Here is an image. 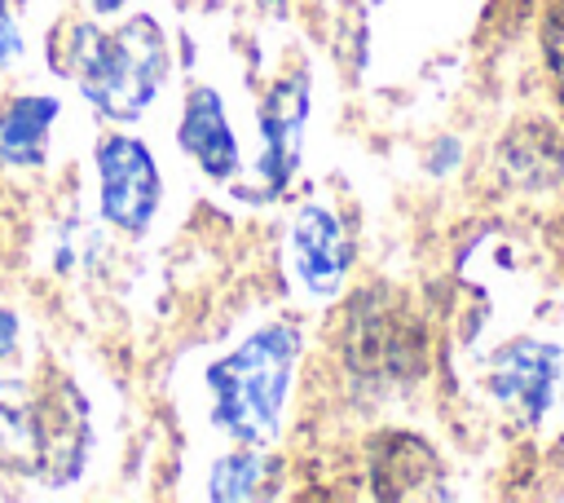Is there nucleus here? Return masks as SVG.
<instances>
[{
	"label": "nucleus",
	"instance_id": "7ed1b4c3",
	"mask_svg": "<svg viewBox=\"0 0 564 503\" xmlns=\"http://www.w3.org/2000/svg\"><path fill=\"white\" fill-rule=\"evenodd\" d=\"M339 357L348 375L375 393L414 384L427 362V340L410 296L397 287H361L339 318Z\"/></svg>",
	"mask_w": 564,
	"mask_h": 503
},
{
	"label": "nucleus",
	"instance_id": "f3484780",
	"mask_svg": "<svg viewBox=\"0 0 564 503\" xmlns=\"http://www.w3.org/2000/svg\"><path fill=\"white\" fill-rule=\"evenodd\" d=\"M18 353V313L0 309V362Z\"/></svg>",
	"mask_w": 564,
	"mask_h": 503
},
{
	"label": "nucleus",
	"instance_id": "f8f14e48",
	"mask_svg": "<svg viewBox=\"0 0 564 503\" xmlns=\"http://www.w3.org/2000/svg\"><path fill=\"white\" fill-rule=\"evenodd\" d=\"M57 119V97L22 93L0 110V163L4 168H40L48 154V128Z\"/></svg>",
	"mask_w": 564,
	"mask_h": 503
},
{
	"label": "nucleus",
	"instance_id": "dca6fc26",
	"mask_svg": "<svg viewBox=\"0 0 564 503\" xmlns=\"http://www.w3.org/2000/svg\"><path fill=\"white\" fill-rule=\"evenodd\" d=\"M22 0H0V66H9L13 57H22Z\"/></svg>",
	"mask_w": 564,
	"mask_h": 503
},
{
	"label": "nucleus",
	"instance_id": "4468645a",
	"mask_svg": "<svg viewBox=\"0 0 564 503\" xmlns=\"http://www.w3.org/2000/svg\"><path fill=\"white\" fill-rule=\"evenodd\" d=\"M278 490V459L264 446H242L216 459L212 468V499H264Z\"/></svg>",
	"mask_w": 564,
	"mask_h": 503
},
{
	"label": "nucleus",
	"instance_id": "20e7f679",
	"mask_svg": "<svg viewBox=\"0 0 564 503\" xmlns=\"http://www.w3.org/2000/svg\"><path fill=\"white\" fill-rule=\"evenodd\" d=\"M97 176H101V216L123 234H145L163 199V181H159V168L145 141L128 132L101 137Z\"/></svg>",
	"mask_w": 564,
	"mask_h": 503
},
{
	"label": "nucleus",
	"instance_id": "2eb2a0df",
	"mask_svg": "<svg viewBox=\"0 0 564 503\" xmlns=\"http://www.w3.org/2000/svg\"><path fill=\"white\" fill-rule=\"evenodd\" d=\"M542 57H546L551 84L564 101V0H551V9L542 18Z\"/></svg>",
	"mask_w": 564,
	"mask_h": 503
},
{
	"label": "nucleus",
	"instance_id": "39448f33",
	"mask_svg": "<svg viewBox=\"0 0 564 503\" xmlns=\"http://www.w3.org/2000/svg\"><path fill=\"white\" fill-rule=\"evenodd\" d=\"M93 446L88 402L66 375H48L35 397V477L44 485H70L84 472Z\"/></svg>",
	"mask_w": 564,
	"mask_h": 503
},
{
	"label": "nucleus",
	"instance_id": "0eeeda50",
	"mask_svg": "<svg viewBox=\"0 0 564 503\" xmlns=\"http://www.w3.org/2000/svg\"><path fill=\"white\" fill-rule=\"evenodd\" d=\"M555 379H560V349L546 344V340H529V335L511 340L489 362V393H494V402L507 415L524 419V424H538L551 410Z\"/></svg>",
	"mask_w": 564,
	"mask_h": 503
},
{
	"label": "nucleus",
	"instance_id": "423d86ee",
	"mask_svg": "<svg viewBox=\"0 0 564 503\" xmlns=\"http://www.w3.org/2000/svg\"><path fill=\"white\" fill-rule=\"evenodd\" d=\"M304 124H308V71L295 66L282 79H273L260 101V181L269 194H278L295 176L304 150Z\"/></svg>",
	"mask_w": 564,
	"mask_h": 503
},
{
	"label": "nucleus",
	"instance_id": "9b49d317",
	"mask_svg": "<svg viewBox=\"0 0 564 503\" xmlns=\"http://www.w3.org/2000/svg\"><path fill=\"white\" fill-rule=\"evenodd\" d=\"M498 172L511 190L542 194L564 176V141L546 124H516L498 141Z\"/></svg>",
	"mask_w": 564,
	"mask_h": 503
},
{
	"label": "nucleus",
	"instance_id": "9d476101",
	"mask_svg": "<svg viewBox=\"0 0 564 503\" xmlns=\"http://www.w3.org/2000/svg\"><path fill=\"white\" fill-rule=\"evenodd\" d=\"M181 150L216 181H229L238 172V141L234 128L225 119L220 93L207 84H194L185 93V110H181Z\"/></svg>",
	"mask_w": 564,
	"mask_h": 503
},
{
	"label": "nucleus",
	"instance_id": "6e6552de",
	"mask_svg": "<svg viewBox=\"0 0 564 503\" xmlns=\"http://www.w3.org/2000/svg\"><path fill=\"white\" fill-rule=\"evenodd\" d=\"M370 490L379 499H441L445 468L441 454L414 432H379L370 441Z\"/></svg>",
	"mask_w": 564,
	"mask_h": 503
},
{
	"label": "nucleus",
	"instance_id": "6ab92c4d",
	"mask_svg": "<svg viewBox=\"0 0 564 503\" xmlns=\"http://www.w3.org/2000/svg\"><path fill=\"white\" fill-rule=\"evenodd\" d=\"M260 4H264L269 13H282V9H286V0H260Z\"/></svg>",
	"mask_w": 564,
	"mask_h": 503
},
{
	"label": "nucleus",
	"instance_id": "a211bd4d",
	"mask_svg": "<svg viewBox=\"0 0 564 503\" xmlns=\"http://www.w3.org/2000/svg\"><path fill=\"white\" fill-rule=\"evenodd\" d=\"M93 4V13H115V9H123V0H88Z\"/></svg>",
	"mask_w": 564,
	"mask_h": 503
},
{
	"label": "nucleus",
	"instance_id": "1a4fd4ad",
	"mask_svg": "<svg viewBox=\"0 0 564 503\" xmlns=\"http://www.w3.org/2000/svg\"><path fill=\"white\" fill-rule=\"evenodd\" d=\"M291 252H295V274L317 296H335L352 269V238L344 234V221L317 203L300 207L291 225Z\"/></svg>",
	"mask_w": 564,
	"mask_h": 503
},
{
	"label": "nucleus",
	"instance_id": "ddd939ff",
	"mask_svg": "<svg viewBox=\"0 0 564 503\" xmlns=\"http://www.w3.org/2000/svg\"><path fill=\"white\" fill-rule=\"evenodd\" d=\"M0 468L35 477V397L22 384H0Z\"/></svg>",
	"mask_w": 564,
	"mask_h": 503
},
{
	"label": "nucleus",
	"instance_id": "f03ea898",
	"mask_svg": "<svg viewBox=\"0 0 564 503\" xmlns=\"http://www.w3.org/2000/svg\"><path fill=\"white\" fill-rule=\"evenodd\" d=\"M295 362H300V331L291 322H269L256 335H247L207 375L216 428H225L242 446L273 441Z\"/></svg>",
	"mask_w": 564,
	"mask_h": 503
},
{
	"label": "nucleus",
	"instance_id": "f257e3e1",
	"mask_svg": "<svg viewBox=\"0 0 564 503\" xmlns=\"http://www.w3.org/2000/svg\"><path fill=\"white\" fill-rule=\"evenodd\" d=\"M48 53H57V66L75 75L79 93L106 115V119H137L163 75H167V40L154 18H128L115 31H101L97 22H75L62 31V40H48Z\"/></svg>",
	"mask_w": 564,
	"mask_h": 503
}]
</instances>
